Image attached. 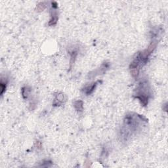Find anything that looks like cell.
<instances>
[{"mask_svg":"<svg viewBox=\"0 0 168 168\" xmlns=\"http://www.w3.org/2000/svg\"><path fill=\"white\" fill-rule=\"evenodd\" d=\"M147 123V120L141 115L136 113L127 114L124 120L123 127L120 131L121 139L124 142L128 141Z\"/></svg>","mask_w":168,"mask_h":168,"instance_id":"cell-1","label":"cell"},{"mask_svg":"<svg viewBox=\"0 0 168 168\" xmlns=\"http://www.w3.org/2000/svg\"><path fill=\"white\" fill-rule=\"evenodd\" d=\"M156 45L157 42H152L151 45L148 47L147 49L141 51V52H139L137 55V57L133 60V62L131 63L130 70L133 78H137L140 70L141 69L144 65L147 64L149 57H150V55L152 54L154 50L156 49Z\"/></svg>","mask_w":168,"mask_h":168,"instance_id":"cell-2","label":"cell"},{"mask_svg":"<svg viewBox=\"0 0 168 168\" xmlns=\"http://www.w3.org/2000/svg\"><path fill=\"white\" fill-rule=\"evenodd\" d=\"M151 95V88L148 83L145 80L141 81L139 83V86L136 89L135 97L139 99L143 106H147Z\"/></svg>","mask_w":168,"mask_h":168,"instance_id":"cell-3","label":"cell"},{"mask_svg":"<svg viewBox=\"0 0 168 168\" xmlns=\"http://www.w3.org/2000/svg\"><path fill=\"white\" fill-rule=\"evenodd\" d=\"M98 82H94V83H92L90 84V85L86 86L83 89V90H82L83 92L84 93H86L87 95H91V93L95 91V88L97 86Z\"/></svg>","mask_w":168,"mask_h":168,"instance_id":"cell-4","label":"cell"},{"mask_svg":"<svg viewBox=\"0 0 168 168\" xmlns=\"http://www.w3.org/2000/svg\"><path fill=\"white\" fill-rule=\"evenodd\" d=\"M64 101V95L62 93H59L55 96V98L53 101V106H59L61 105Z\"/></svg>","mask_w":168,"mask_h":168,"instance_id":"cell-5","label":"cell"},{"mask_svg":"<svg viewBox=\"0 0 168 168\" xmlns=\"http://www.w3.org/2000/svg\"><path fill=\"white\" fill-rule=\"evenodd\" d=\"M57 9L53 8V10L51 11V19L49 21V26H54L56 24H57V22L58 21V14L55 10Z\"/></svg>","mask_w":168,"mask_h":168,"instance_id":"cell-6","label":"cell"},{"mask_svg":"<svg viewBox=\"0 0 168 168\" xmlns=\"http://www.w3.org/2000/svg\"><path fill=\"white\" fill-rule=\"evenodd\" d=\"M83 102L80 100L76 101L75 102H74V108H75L76 110L78 112H82L83 111Z\"/></svg>","mask_w":168,"mask_h":168,"instance_id":"cell-7","label":"cell"},{"mask_svg":"<svg viewBox=\"0 0 168 168\" xmlns=\"http://www.w3.org/2000/svg\"><path fill=\"white\" fill-rule=\"evenodd\" d=\"M30 93V88H29L28 87H22V95L24 99H27Z\"/></svg>","mask_w":168,"mask_h":168,"instance_id":"cell-8","label":"cell"},{"mask_svg":"<svg viewBox=\"0 0 168 168\" xmlns=\"http://www.w3.org/2000/svg\"><path fill=\"white\" fill-rule=\"evenodd\" d=\"M7 82L6 80H4L3 78H2L1 82H0V87H1V95H3V93L5 92V91H6V89L7 87Z\"/></svg>","mask_w":168,"mask_h":168,"instance_id":"cell-9","label":"cell"}]
</instances>
